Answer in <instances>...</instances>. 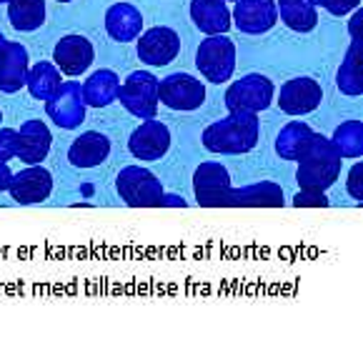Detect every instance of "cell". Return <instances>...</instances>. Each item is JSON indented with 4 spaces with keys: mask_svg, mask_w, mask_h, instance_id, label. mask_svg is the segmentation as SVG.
Masks as SVG:
<instances>
[{
    "mask_svg": "<svg viewBox=\"0 0 363 338\" xmlns=\"http://www.w3.org/2000/svg\"><path fill=\"white\" fill-rule=\"evenodd\" d=\"M258 133H261L258 113L228 111L225 118L216 120L203 130L201 140H203V148L211 150V153L240 156V153H248V150L256 148Z\"/></svg>",
    "mask_w": 363,
    "mask_h": 338,
    "instance_id": "cell-1",
    "label": "cell"
},
{
    "mask_svg": "<svg viewBox=\"0 0 363 338\" xmlns=\"http://www.w3.org/2000/svg\"><path fill=\"white\" fill-rule=\"evenodd\" d=\"M341 163L343 158L338 156V150L333 148L331 138L320 133H313L303 153L298 156V171H296V181H298L301 191H318L326 193L328 188L338 181L341 176Z\"/></svg>",
    "mask_w": 363,
    "mask_h": 338,
    "instance_id": "cell-2",
    "label": "cell"
},
{
    "mask_svg": "<svg viewBox=\"0 0 363 338\" xmlns=\"http://www.w3.org/2000/svg\"><path fill=\"white\" fill-rule=\"evenodd\" d=\"M118 196L128 203L130 208H160L166 188L148 168L143 166H128L118 173L116 178Z\"/></svg>",
    "mask_w": 363,
    "mask_h": 338,
    "instance_id": "cell-3",
    "label": "cell"
},
{
    "mask_svg": "<svg viewBox=\"0 0 363 338\" xmlns=\"http://www.w3.org/2000/svg\"><path fill=\"white\" fill-rule=\"evenodd\" d=\"M196 65L208 83H228L235 70V43L228 35H206L196 50Z\"/></svg>",
    "mask_w": 363,
    "mask_h": 338,
    "instance_id": "cell-4",
    "label": "cell"
},
{
    "mask_svg": "<svg viewBox=\"0 0 363 338\" xmlns=\"http://www.w3.org/2000/svg\"><path fill=\"white\" fill-rule=\"evenodd\" d=\"M118 101L123 103V108L140 120L155 118L158 113V78L148 70H133V73L121 83V93Z\"/></svg>",
    "mask_w": 363,
    "mask_h": 338,
    "instance_id": "cell-5",
    "label": "cell"
},
{
    "mask_svg": "<svg viewBox=\"0 0 363 338\" xmlns=\"http://www.w3.org/2000/svg\"><path fill=\"white\" fill-rule=\"evenodd\" d=\"M223 103L228 111L261 113L273 103V83L263 73H248L225 88Z\"/></svg>",
    "mask_w": 363,
    "mask_h": 338,
    "instance_id": "cell-6",
    "label": "cell"
},
{
    "mask_svg": "<svg viewBox=\"0 0 363 338\" xmlns=\"http://www.w3.org/2000/svg\"><path fill=\"white\" fill-rule=\"evenodd\" d=\"M230 188V173L223 163L206 161L193 173V193L203 208H225Z\"/></svg>",
    "mask_w": 363,
    "mask_h": 338,
    "instance_id": "cell-7",
    "label": "cell"
},
{
    "mask_svg": "<svg viewBox=\"0 0 363 338\" xmlns=\"http://www.w3.org/2000/svg\"><path fill=\"white\" fill-rule=\"evenodd\" d=\"M158 101L171 111H198L206 103V86L188 73H171L158 81Z\"/></svg>",
    "mask_w": 363,
    "mask_h": 338,
    "instance_id": "cell-8",
    "label": "cell"
},
{
    "mask_svg": "<svg viewBox=\"0 0 363 338\" xmlns=\"http://www.w3.org/2000/svg\"><path fill=\"white\" fill-rule=\"evenodd\" d=\"M86 101H83V86L75 81H68L58 88L53 98L45 103V113L58 128L73 130L86 120Z\"/></svg>",
    "mask_w": 363,
    "mask_h": 338,
    "instance_id": "cell-9",
    "label": "cell"
},
{
    "mask_svg": "<svg viewBox=\"0 0 363 338\" xmlns=\"http://www.w3.org/2000/svg\"><path fill=\"white\" fill-rule=\"evenodd\" d=\"M323 103V88L318 81L308 78V75H298L284 83L281 93H278V106L286 116H308Z\"/></svg>",
    "mask_w": 363,
    "mask_h": 338,
    "instance_id": "cell-10",
    "label": "cell"
},
{
    "mask_svg": "<svg viewBox=\"0 0 363 338\" xmlns=\"http://www.w3.org/2000/svg\"><path fill=\"white\" fill-rule=\"evenodd\" d=\"M138 58L143 60L145 65H168L176 60V55L181 53V38L173 28H148L138 35Z\"/></svg>",
    "mask_w": 363,
    "mask_h": 338,
    "instance_id": "cell-11",
    "label": "cell"
},
{
    "mask_svg": "<svg viewBox=\"0 0 363 338\" xmlns=\"http://www.w3.org/2000/svg\"><path fill=\"white\" fill-rule=\"evenodd\" d=\"M8 193L13 196L16 203L23 205H35L43 203L53 193V176H50L48 168H43L40 163L38 166H28L21 173H13V181Z\"/></svg>",
    "mask_w": 363,
    "mask_h": 338,
    "instance_id": "cell-12",
    "label": "cell"
},
{
    "mask_svg": "<svg viewBox=\"0 0 363 338\" xmlns=\"http://www.w3.org/2000/svg\"><path fill=\"white\" fill-rule=\"evenodd\" d=\"M93 58H96L93 43L86 35H78V33L63 35L53 48V63L58 65L60 73L70 75V78L86 73L93 65Z\"/></svg>",
    "mask_w": 363,
    "mask_h": 338,
    "instance_id": "cell-13",
    "label": "cell"
},
{
    "mask_svg": "<svg viewBox=\"0 0 363 338\" xmlns=\"http://www.w3.org/2000/svg\"><path fill=\"white\" fill-rule=\"evenodd\" d=\"M168 148H171V130L155 118L143 120L128 138V150L138 161H158L166 156Z\"/></svg>",
    "mask_w": 363,
    "mask_h": 338,
    "instance_id": "cell-14",
    "label": "cell"
},
{
    "mask_svg": "<svg viewBox=\"0 0 363 338\" xmlns=\"http://www.w3.org/2000/svg\"><path fill=\"white\" fill-rule=\"evenodd\" d=\"M235 28L246 35H261L268 33L278 23L276 0H235V8L230 11Z\"/></svg>",
    "mask_w": 363,
    "mask_h": 338,
    "instance_id": "cell-15",
    "label": "cell"
},
{
    "mask_svg": "<svg viewBox=\"0 0 363 338\" xmlns=\"http://www.w3.org/2000/svg\"><path fill=\"white\" fill-rule=\"evenodd\" d=\"M284 188L273 181H261L246 188H230L225 208H284Z\"/></svg>",
    "mask_w": 363,
    "mask_h": 338,
    "instance_id": "cell-16",
    "label": "cell"
},
{
    "mask_svg": "<svg viewBox=\"0 0 363 338\" xmlns=\"http://www.w3.org/2000/svg\"><path fill=\"white\" fill-rule=\"evenodd\" d=\"M50 145H53V135L50 128L43 120H26V123L18 128V156L28 166H38L43 163L50 153Z\"/></svg>",
    "mask_w": 363,
    "mask_h": 338,
    "instance_id": "cell-17",
    "label": "cell"
},
{
    "mask_svg": "<svg viewBox=\"0 0 363 338\" xmlns=\"http://www.w3.org/2000/svg\"><path fill=\"white\" fill-rule=\"evenodd\" d=\"M28 70H30L28 48L16 40H8L6 48L0 50V91L18 93L26 86Z\"/></svg>",
    "mask_w": 363,
    "mask_h": 338,
    "instance_id": "cell-18",
    "label": "cell"
},
{
    "mask_svg": "<svg viewBox=\"0 0 363 338\" xmlns=\"http://www.w3.org/2000/svg\"><path fill=\"white\" fill-rule=\"evenodd\" d=\"M106 33L118 43H133L143 33V13L133 3H113L106 11Z\"/></svg>",
    "mask_w": 363,
    "mask_h": 338,
    "instance_id": "cell-19",
    "label": "cell"
},
{
    "mask_svg": "<svg viewBox=\"0 0 363 338\" xmlns=\"http://www.w3.org/2000/svg\"><path fill=\"white\" fill-rule=\"evenodd\" d=\"M191 21L206 35H225L233 26L225 0H191Z\"/></svg>",
    "mask_w": 363,
    "mask_h": 338,
    "instance_id": "cell-20",
    "label": "cell"
},
{
    "mask_svg": "<svg viewBox=\"0 0 363 338\" xmlns=\"http://www.w3.org/2000/svg\"><path fill=\"white\" fill-rule=\"evenodd\" d=\"M111 156V140L98 130H86L73 140L68 150V161L75 168H96Z\"/></svg>",
    "mask_w": 363,
    "mask_h": 338,
    "instance_id": "cell-21",
    "label": "cell"
},
{
    "mask_svg": "<svg viewBox=\"0 0 363 338\" xmlns=\"http://www.w3.org/2000/svg\"><path fill=\"white\" fill-rule=\"evenodd\" d=\"M336 86L343 96L351 98L363 93V38H351V48L346 50L336 73Z\"/></svg>",
    "mask_w": 363,
    "mask_h": 338,
    "instance_id": "cell-22",
    "label": "cell"
},
{
    "mask_svg": "<svg viewBox=\"0 0 363 338\" xmlns=\"http://www.w3.org/2000/svg\"><path fill=\"white\" fill-rule=\"evenodd\" d=\"M83 86V101L86 106L93 108H106L111 103L118 101V93H121V78L113 70H96L86 78Z\"/></svg>",
    "mask_w": 363,
    "mask_h": 338,
    "instance_id": "cell-23",
    "label": "cell"
},
{
    "mask_svg": "<svg viewBox=\"0 0 363 338\" xmlns=\"http://www.w3.org/2000/svg\"><path fill=\"white\" fill-rule=\"evenodd\" d=\"M278 18L294 33H311L318 26V8L313 0H276Z\"/></svg>",
    "mask_w": 363,
    "mask_h": 338,
    "instance_id": "cell-24",
    "label": "cell"
},
{
    "mask_svg": "<svg viewBox=\"0 0 363 338\" xmlns=\"http://www.w3.org/2000/svg\"><path fill=\"white\" fill-rule=\"evenodd\" d=\"M60 86H63V73H60L55 63H45V60H40V63L30 65L26 88L35 101L48 103L50 98L58 93Z\"/></svg>",
    "mask_w": 363,
    "mask_h": 338,
    "instance_id": "cell-25",
    "label": "cell"
},
{
    "mask_svg": "<svg viewBox=\"0 0 363 338\" xmlns=\"http://www.w3.org/2000/svg\"><path fill=\"white\" fill-rule=\"evenodd\" d=\"M45 0H8V21L18 33H33L45 23Z\"/></svg>",
    "mask_w": 363,
    "mask_h": 338,
    "instance_id": "cell-26",
    "label": "cell"
},
{
    "mask_svg": "<svg viewBox=\"0 0 363 338\" xmlns=\"http://www.w3.org/2000/svg\"><path fill=\"white\" fill-rule=\"evenodd\" d=\"M313 138V128L303 120H294L286 125L276 138V153L284 161H298V156L303 153V148L308 145V140Z\"/></svg>",
    "mask_w": 363,
    "mask_h": 338,
    "instance_id": "cell-27",
    "label": "cell"
},
{
    "mask_svg": "<svg viewBox=\"0 0 363 338\" xmlns=\"http://www.w3.org/2000/svg\"><path fill=\"white\" fill-rule=\"evenodd\" d=\"M331 143L341 158L358 161L363 156V123L361 120H346V123H341L333 130Z\"/></svg>",
    "mask_w": 363,
    "mask_h": 338,
    "instance_id": "cell-28",
    "label": "cell"
},
{
    "mask_svg": "<svg viewBox=\"0 0 363 338\" xmlns=\"http://www.w3.org/2000/svg\"><path fill=\"white\" fill-rule=\"evenodd\" d=\"M18 156V130L0 128V163H8Z\"/></svg>",
    "mask_w": 363,
    "mask_h": 338,
    "instance_id": "cell-29",
    "label": "cell"
},
{
    "mask_svg": "<svg viewBox=\"0 0 363 338\" xmlns=\"http://www.w3.org/2000/svg\"><path fill=\"white\" fill-rule=\"evenodd\" d=\"M296 208H328L331 201H328L326 193H318V191H301L294 198Z\"/></svg>",
    "mask_w": 363,
    "mask_h": 338,
    "instance_id": "cell-30",
    "label": "cell"
},
{
    "mask_svg": "<svg viewBox=\"0 0 363 338\" xmlns=\"http://www.w3.org/2000/svg\"><path fill=\"white\" fill-rule=\"evenodd\" d=\"M315 8H323V11H328L331 16H348V13H353L358 6H361V0H313Z\"/></svg>",
    "mask_w": 363,
    "mask_h": 338,
    "instance_id": "cell-31",
    "label": "cell"
},
{
    "mask_svg": "<svg viewBox=\"0 0 363 338\" xmlns=\"http://www.w3.org/2000/svg\"><path fill=\"white\" fill-rule=\"evenodd\" d=\"M361 173H363V166L361 163H353L351 171H348V178H346V191L353 201H363V181H361Z\"/></svg>",
    "mask_w": 363,
    "mask_h": 338,
    "instance_id": "cell-32",
    "label": "cell"
},
{
    "mask_svg": "<svg viewBox=\"0 0 363 338\" xmlns=\"http://www.w3.org/2000/svg\"><path fill=\"white\" fill-rule=\"evenodd\" d=\"M11 181H13V171L8 168V163H0V193L11 188Z\"/></svg>",
    "mask_w": 363,
    "mask_h": 338,
    "instance_id": "cell-33",
    "label": "cell"
},
{
    "mask_svg": "<svg viewBox=\"0 0 363 338\" xmlns=\"http://www.w3.org/2000/svg\"><path fill=\"white\" fill-rule=\"evenodd\" d=\"M361 26H363V13L356 8V13H353L351 23H348V28H351V38H363L361 35Z\"/></svg>",
    "mask_w": 363,
    "mask_h": 338,
    "instance_id": "cell-34",
    "label": "cell"
},
{
    "mask_svg": "<svg viewBox=\"0 0 363 338\" xmlns=\"http://www.w3.org/2000/svg\"><path fill=\"white\" fill-rule=\"evenodd\" d=\"M163 205H186V201L178 198V196H163Z\"/></svg>",
    "mask_w": 363,
    "mask_h": 338,
    "instance_id": "cell-35",
    "label": "cell"
},
{
    "mask_svg": "<svg viewBox=\"0 0 363 338\" xmlns=\"http://www.w3.org/2000/svg\"><path fill=\"white\" fill-rule=\"evenodd\" d=\"M6 43H8V40H6V35H3V33H0V50L6 48Z\"/></svg>",
    "mask_w": 363,
    "mask_h": 338,
    "instance_id": "cell-36",
    "label": "cell"
},
{
    "mask_svg": "<svg viewBox=\"0 0 363 338\" xmlns=\"http://www.w3.org/2000/svg\"><path fill=\"white\" fill-rule=\"evenodd\" d=\"M58 3H73V0H58Z\"/></svg>",
    "mask_w": 363,
    "mask_h": 338,
    "instance_id": "cell-37",
    "label": "cell"
},
{
    "mask_svg": "<svg viewBox=\"0 0 363 338\" xmlns=\"http://www.w3.org/2000/svg\"><path fill=\"white\" fill-rule=\"evenodd\" d=\"M0 123H3V111H0Z\"/></svg>",
    "mask_w": 363,
    "mask_h": 338,
    "instance_id": "cell-38",
    "label": "cell"
},
{
    "mask_svg": "<svg viewBox=\"0 0 363 338\" xmlns=\"http://www.w3.org/2000/svg\"><path fill=\"white\" fill-rule=\"evenodd\" d=\"M3 3H8V0H0V6H3Z\"/></svg>",
    "mask_w": 363,
    "mask_h": 338,
    "instance_id": "cell-39",
    "label": "cell"
},
{
    "mask_svg": "<svg viewBox=\"0 0 363 338\" xmlns=\"http://www.w3.org/2000/svg\"><path fill=\"white\" fill-rule=\"evenodd\" d=\"M225 3H235V0H225Z\"/></svg>",
    "mask_w": 363,
    "mask_h": 338,
    "instance_id": "cell-40",
    "label": "cell"
}]
</instances>
